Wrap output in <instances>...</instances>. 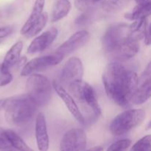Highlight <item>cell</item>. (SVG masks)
<instances>
[{
  "label": "cell",
  "mask_w": 151,
  "mask_h": 151,
  "mask_svg": "<svg viewBox=\"0 0 151 151\" xmlns=\"http://www.w3.org/2000/svg\"><path fill=\"white\" fill-rule=\"evenodd\" d=\"M22 50H23V43L22 41L15 43L6 53L0 67V71L10 72V69L17 64L20 60Z\"/></svg>",
  "instance_id": "5bb4252c"
},
{
  "label": "cell",
  "mask_w": 151,
  "mask_h": 151,
  "mask_svg": "<svg viewBox=\"0 0 151 151\" xmlns=\"http://www.w3.org/2000/svg\"><path fill=\"white\" fill-rule=\"evenodd\" d=\"M146 114L142 109H129L116 115L109 125L111 133L115 137L129 132L145 120Z\"/></svg>",
  "instance_id": "277c9868"
},
{
  "label": "cell",
  "mask_w": 151,
  "mask_h": 151,
  "mask_svg": "<svg viewBox=\"0 0 151 151\" xmlns=\"http://www.w3.org/2000/svg\"><path fill=\"white\" fill-rule=\"evenodd\" d=\"M5 134L12 147L19 151H33L14 131L11 129L5 130Z\"/></svg>",
  "instance_id": "d6986e66"
},
{
  "label": "cell",
  "mask_w": 151,
  "mask_h": 151,
  "mask_svg": "<svg viewBox=\"0 0 151 151\" xmlns=\"http://www.w3.org/2000/svg\"><path fill=\"white\" fill-rule=\"evenodd\" d=\"M13 28L11 26L0 27V38H4L8 36L13 32Z\"/></svg>",
  "instance_id": "4316f807"
},
{
  "label": "cell",
  "mask_w": 151,
  "mask_h": 151,
  "mask_svg": "<svg viewBox=\"0 0 151 151\" xmlns=\"http://www.w3.org/2000/svg\"><path fill=\"white\" fill-rule=\"evenodd\" d=\"M4 151H14V150H13L11 148H10V149H8V150H4Z\"/></svg>",
  "instance_id": "f546056e"
},
{
  "label": "cell",
  "mask_w": 151,
  "mask_h": 151,
  "mask_svg": "<svg viewBox=\"0 0 151 151\" xmlns=\"http://www.w3.org/2000/svg\"><path fill=\"white\" fill-rule=\"evenodd\" d=\"M142 84L137 87V90L131 98V101L135 105H141L147 102L150 99L151 94L150 78L142 80Z\"/></svg>",
  "instance_id": "9a60e30c"
},
{
  "label": "cell",
  "mask_w": 151,
  "mask_h": 151,
  "mask_svg": "<svg viewBox=\"0 0 151 151\" xmlns=\"http://www.w3.org/2000/svg\"><path fill=\"white\" fill-rule=\"evenodd\" d=\"M47 21H48V14L47 13L43 12L41 16L35 21V23L29 27V29L24 35L27 38H31L35 36L44 29V27L47 24Z\"/></svg>",
  "instance_id": "ffe728a7"
},
{
  "label": "cell",
  "mask_w": 151,
  "mask_h": 151,
  "mask_svg": "<svg viewBox=\"0 0 151 151\" xmlns=\"http://www.w3.org/2000/svg\"><path fill=\"white\" fill-rule=\"evenodd\" d=\"M52 87L55 89V91H56L58 94L59 97H60L62 100L63 101V103L66 105V108L68 109V110L69 111L71 114H72V116L76 119V120L78 122H79L80 123L84 125L86 122V119L84 118V116H83L82 113L80 111L79 108H78V105L75 103V100H74L73 97L71 96V94L68 92L66 90V88H64V86L61 85L59 82L58 81H54L52 82Z\"/></svg>",
  "instance_id": "8fae6325"
},
{
  "label": "cell",
  "mask_w": 151,
  "mask_h": 151,
  "mask_svg": "<svg viewBox=\"0 0 151 151\" xmlns=\"http://www.w3.org/2000/svg\"><path fill=\"white\" fill-rule=\"evenodd\" d=\"M131 145V140L128 139L118 140L111 145L106 151H125Z\"/></svg>",
  "instance_id": "603a6c76"
},
{
  "label": "cell",
  "mask_w": 151,
  "mask_h": 151,
  "mask_svg": "<svg viewBox=\"0 0 151 151\" xmlns=\"http://www.w3.org/2000/svg\"><path fill=\"white\" fill-rule=\"evenodd\" d=\"M27 94L37 106H44L50 103L52 97V85L47 77L32 74L26 82Z\"/></svg>",
  "instance_id": "3957f363"
},
{
  "label": "cell",
  "mask_w": 151,
  "mask_h": 151,
  "mask_svg": "<svg viewBox=\"0 0 151 151\" xmlns=\"http://www.w3.org/2000/svg\"><path fill=\"white\" fill-rule=\"evenodd\" d=\"M86 151H103V147L101 146H96V147H91Z\"/></svg>",
  "instance_id": "83f0119b"
},
{
  "label": "cell",
  "mask_w": 151,
  "mask_h": 151,
  "mask_svg": "<svg viewBox=\"0 0 151 151\" xmlns=\"http://www.w3.org/2000/svg\"><path fill=\"white\" fill-rule=\"evenodd\" d=\"M35 139L37 147L39 151H48L50 147V139L46 117L44 114L39 113L35 119Z\"/></svg>",
  "instance_id": "4fadbf2b"
},
{
  "label": "cell",
  "mask_w": 151,
  "mask_h": 151,
  "mask_svg": "<svg viewBox=\"0 0 151 151\" xmlns=\"http://www.w3.org/2000/svg\"><path fill=\"white\" fill-rule=\"evenodd\" d=\"M137 4H146L150 3V0H135Z\"/></svg>",
  "instance_id": "f1b7e54d"
},
{
  "label": "cell",
  "mask_w": 151,
  "mask_h": 151,
  "mask_svg": "<svg viewBox=\"0 0 151 151\" xmlns=\"http://www.w3.org/2000/svg\"><path fill=\"white\" fill-rule=\"evenodd\" d=\"M137 74L117 62L110 63L103 73V83L109 99L118 106L125 107L139 86Z\"/></svg>",
  "instance_id": "6da1fadb"
},
{
  "label": "cell",
  "mask_w": 151,
  "mask_h": 151,
  "mask_svg": "<svg viewBox=\"0 0 151 151\" xmlns=\"http://www.w3.org/2000/svg\"><path fill=\"white\" fill-rule=\"evenodd\" d=\"M130 1L131 0H104L102 7L109 13H116L125 8Z\"/></svg>",
  "instance_id": "44dd1931"
},
{
  "label": "cell",
  "mask_w": 151,
  "mask_h": 151,
  "mask_svg": "<svg viewBox=\"0 0 151 151\" xmlns=\"http://www.w3.org/2000/svg\"><path fill=\"white\" fill-rule=\"evenodd\" d=\"M72 9V4L69 0H58L54 5L51 16L52 22H58L66 17Z\"/></svg>",
  "instance_id": "2e32d148"
},
{
  "label": "cell",
  "mask_w": 151,
  "mask_h": 151,
  "mask_svg": "<svg viewBox=\"0 0 151 151\" xmlns=\"http://www.w3.org/2000/svg\"><path fill=\"white\" fill-rule=\"evenodd\" d=\"M150 3L146 4H137L131 12L125 14V19L131 21L147 19L150 14Z\"/></svg>",
  "instance_id": "ac0fdd59"
},
{
  "label": "cell",
  "mask_w": 151,
  "mask_h": 151,
  "mask_svg": "<svg viewBox=\"0 0 151 151\" xmlns=\"http://www.w3.org/2000/svg\"><path fill=\"white\" fill-rule=\"evenodd\" d=\"M150 142V135L145 136L134 145L131 151H151Z\"/></svg>",
  "instance_id": "7402d4cb"
},
{
  "label": "cell",
  "mask_w": 151,
  "mask_h": 151,
  "mask_svg": "<svg viewBox=\"0 0 151 151\" xmlns=\"http://www.w3.org/2000/svg\"><path fill=\"white\" fill-rule=\"evenodd\" d=\"M101 0H75V4L76 8L81 11H85L91 8Z\"/></svg>",
  "instance_id": "cb8c5ba5"
},
{
  "label": "cell",
  "mask_w": 151,
  "mask_h": 151,
  "mask_svg": "<svg viewBox=\"0 0 151 151\" xmlns=\"http://www.w3.org/2000/svg\"><path fill=\"white\" fill-rule=\"evenodd\" d=\"M68 87L69 91L78 102L87 106L96 116H99L101 114V109L99 105L97 95L90 84L81 80L72 83Z\"/></svg>",
  "instance_id": "5b68a950"
},
{
  "label": "cell",
  "mask_w": 151,
  "mask_h": 151,
  "mask_svg": "<svg viewBox=\"0 0 151 151\" xmlns=\"http://www.w3.org/2000/svg\"><path fill=\"white\" fill-rule=\"evenodd\" d=\"M83 75V66L81 59L77 57L69 58L65 63L60 73V81L63 86L81 81Z\"/></svg>",
  "instance_id": "9c48e42d"
},
{
  "label": "cell",
  "mask_w": 151,
  "mask_h": 151,
  "mask_svg": "<svg viewBox=\"0 0 151 151\" xmlns=\"http://www.w3.org/2000/svg\"><path fill=\"white\" fill-rule=\"evenodd\" d=\"M11 147V145L6 136L5 130L0 127V151L8 150Z\"/></svg>",
  "instance_id": "d4e9b609"
},
{
  "label": "cell",
  "mask_w": 151,
  "mask_h": 151,
  "mask_svg": "<svg viewBox=\"0 0 151 151\" xmlns=\"http://www.w3.org/2000/svg\"><path fill=\"white\" fill-rule=\"evenodd\" d=\"M57 36L58 29L56 28L52 27L45 31L31 41L27 48V53L29 55H35L42 52L51 46Z\"/></svg>",
  "instance_id": "7c38bea8"
},
{
  "label": "cell",
  "mask_w": 151,
  "mask_h": 151,
  "mask_svg": "<svg viewBox=\"0 0 151 151\" xmlns=\"http://www.w3.org/2000/svg\"><path fill=\"white\" fill-rule=\"evenodd\" d=\"M87 143L86 132L81 128H72L63 136L60 143V151H84Z\"/></svg>",
  "instance_id": "ba28073f"
},
{
  "label": "cell",
  "mask_w": 151,
  "mask_h": 151,
  "mask_svg": "<svg viewBox=\"0 0 151 151\" xmlns=\"http://www.w3.org/2000/svg\"><path fill=\"white\" fill-rule=\"evenodd\" d=\"M63 57L64 56L60 53L55 52L32 59L29 62L25 63L22 69L21 75L24 77L27 76L35 72H40L56 66L62 61Z\"/></svg>",
  "instance_id": "52a82bcc"
},
{
  "label": "cell",
  "mask_w": 151,
  "mask_h": 151,
  "mask_svg": "<svg viewBox=\"0 0 151 151\" xmlns=\"http://www.w3.org/2000/svg\"><path fill=\"white\" fill-rule=\"evenodd\" d=\"M130 36L129 25L119 23L111 26L104 33L102 44L105 52L111 57Z\"/></svg>",
  "instance_id": "8992f818"
},
{
  "label": "cell",
  "mask_w": 151,
  "mask_h": 151,
  "mask_svg": "<svg viewBox=\"0 0 151 151\" xmlns=\"http://www.w3.org/2000/svg\"><path fill=\"white\" fill-rule=\"evenodd\" d=\"M13 79V77L10 72L0 71V87L7 86L10 83Z\"/></svg>",
  "instance_id": "484cf974"
},
{
  "label": "cell",
  "mask_w": 151,
  "mask_h": 151,
  "mask_svg": "<svg viewBox=\"0 0 151 151\" xmlns=\"http://www.w3.org/2000/svg\"><path fill=\"white\" fill-rule=\"evenodd\" d=\"M91 35L86 30H80L71 35L63 44L56 50V52L62 55H66L85 46L89 41Z\"/></svg>",
  "instance_id": "30bf717a"
},
{
  "label": "cell",
  "mask_w": 151,
  "mask_h": 151,
  "mask_svg": "<svg viewBox=\"0 0 151 151\" xmlns=\"http://www.w3.org/2000/svg\"><path fill=\"white\" fill-rule=\"evenodd\" d=\"M37 105L27 94L0 100V109L4 110L5 119L12 125H23L32 118Z\"/></svg>",
  "instance_id": "7a4b0ae2"
},
{
  "label": "cell",
  "mask_w": 151,
  "mask_h": 151,
  "mask_svg": "<svg viewBox=\"0 0 151 151\" xmlns=\"http://www.w3.org/2000/svg\"><path fill=\"white\" fill-rule=\"evenodd\" d=\"M44 4H45V0H35L32 13L21 29V33L22 35H24L29 27L35 23V21L41 16L43 13Z\"/></svg>",
  "instance_id": "e0dca14e"
}]
</instances>
